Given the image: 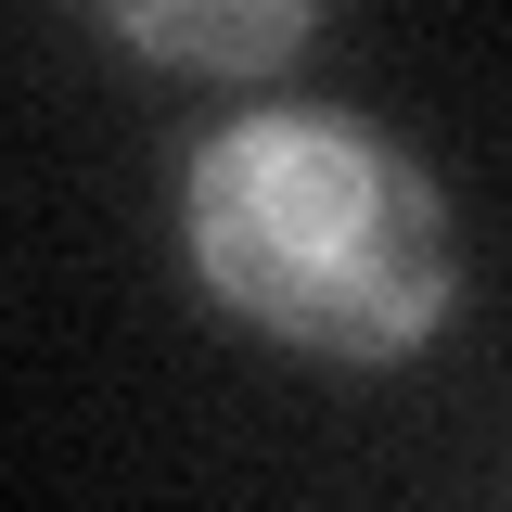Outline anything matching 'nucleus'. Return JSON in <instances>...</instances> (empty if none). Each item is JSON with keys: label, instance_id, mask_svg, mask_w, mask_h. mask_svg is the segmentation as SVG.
Wrapping results in <instances>:
<instances>
[{"label": "nucleus", "instance_id": "f257e3e1", "mask_svg": "<svg viewBox=\"0 0 512 512\" xmlns=\"http://www.w3.org/2000/svg\"><path fill=\"white\" fill-rule=\"evenodd\" d=\"M192 269L320 359H410L448 320V218L410 154L333 116H244L192 167Z\"/></svg>", "mask_w": 512, "mask_h": 512}, {"label": "nucleus", "instance_id": "f03ea898", "mask_svg": "<svg viewBox=\"0 0 512 512\" xmlns=\"http://www.w3.org/2000/svg\"><path fill=\"white\" fill-rule=\"evenodd\" d=\"M116 39H141L154 64L192 77H269V64L308 39V0H90Z\"/></svg>", "mask_w": 512, "mask_h": 512}]
</instances>
